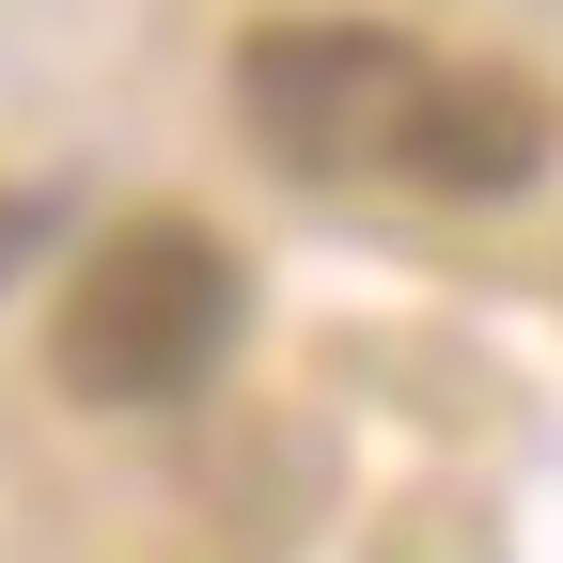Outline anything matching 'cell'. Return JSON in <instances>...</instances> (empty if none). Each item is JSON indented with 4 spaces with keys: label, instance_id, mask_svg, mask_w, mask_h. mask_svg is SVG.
<instances>
[{
    "label": "cell",
    "instance_id": "3957f363",
    "mask_svg": "<svg viewBox=\"0 0 563 563\" xmlns=\"http://www.w3.org/2000/svg\"><path fill=\"white\" fill-rule=\"evenodd\" d=\"M548 141H563V110L517 79V63H422V110H407V188H454V203H501V188H532L548 173Z\"/></svg>",
    "mask_w": 563,
    "mask_h": 563
},
{
    "label": "cell",
    "instance_id": "7a4b0ae2",
    "mask_svg": "<svg viewBox=\"0 0 563 563\" xmlns=\"http://www.w3.org/2000/svg\"><path fill=\"white\" fill-rule=\"evenodd\" d=\"M422 63L391 16H266L235 47V110L282 173H391L407 157V110H422Z\"/></svg>",
    "mask_w": 563,
    "mask_h": 563
},
{
    "label": "cell",
    "instance_id": "6da1fadb",
    "mask_svg": "<svg viewBox=\"0 0 563 563\" xmlns=\"http://www.w3.org/2000/svg\"><path fill=\"white\" fill-rule=\"evenodd\" d=\"M235 313H251V282H235L220 220L141 203V220H110L79 251V282H63V313H47V361H63L79 407H188L220 376Z\"/></svg>",
    "mask_w": 563,
    "mask_h": 563
}]
</instances>
